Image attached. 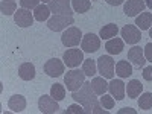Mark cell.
Here are the masks:
<instances>
[{
  "label": "cell",
  "instance_id": "1",
  "mask_svg": "<svg viewBox=\"0 0 152 114\" xmlns=\"http://www.w3.org/2000/svg\"><path fill=\"white\" fill-rule=\"evenodd\" d=\"M72 0H52L49 2V8L52 11V17L47 20V26L53 32H61L73 24V8Z\"/></svg>",
  "mask_w": 152,
  "mask_h": 114
},
{
  "label": "cell",
  "instance_id": "2",
  "mask_svg": "<svg viewBox=\"0 0 152 114\" xmlns=\"http://www.w3.org/2000/svg\"><path fill=\"white\" fill-rule=\"evenodd\" d=\"M97 94L94 93L91 82H84V85L79 88L78 91H73L72 97L78 104L84 107V111L87 114H108V111L100 105V102L96 97Z\"/></svg>",
  "mask_w": 152,
  "mask_h": 114
},
{
  "label": "cell",
  "instance_id": "3",
  "mask_svg": "<svg viewBox=\"0 0 152 114\" xmlns=\"http://www.w3.org/2000/svg\"><path fill=\"white\" fill-rule=\"evenodd\" d=\"M84 82H85V73L82 70L72 69L64 76V84L67 85V90H70L72 93L78 91L79 88L84 85Z\"/></svg>",
  "mask_w": 152,
  "mask_h": 114
},
{
  "label": "cell",
  "instance_id": "4",
  "mask_svg": "<svg viewBox=\"0 0 152 114\" xmlns=\"http://www.w3.org/2000/svg\"><path fill=\"white\" fill-rule=\"evenodd\" d=\"M82 32L79 28H67L61 35V43L66 47H76L82 41Z\"/></svg>",
  "mask_w": 152,
  "mask_h": 114
},
{
  "label": "cell",
  "instance_id": "5",
  "mask_svg": "<svg viewBox=\"0 0 152 114\" xmlns=\"http://www.w3.org/2000/svg\"><path fill=\"white\" fill-rule=\"evenodd\" d=\"M114 69H116V64H114V59L110 55H102L97 59V70L100 76H104L105 79H113Z\"/></svg>",
  "mask_w": 152,
  "mask_h": 114
},
{
  "label": "cell",
  "instance_id": "6",
  "mask_svg": "<svg viewBox=\"0 0 152 114\" xmlns=\"http://www.w3.org/2000/svg\"><path fill=\"white\" fill-rule=\"evenodd\" d=\"M64 64L70 69H76L81 62H84V53L81 49H67L62 55Z\"/></svg>",
  "mask_w": 152,
  "mask_h": 114
},
{
  "label": "cell",
  "instance_id": "7",
  "mask_svg": "<svg viewBox=\"0 0 152 114\" xmlns=\"http://www.w3.org/2000/svg\"><path fill=\"white\" fill-rule=\"evenodd\" d=\"M38 110L43 114H53L59 110L58 100L55 97H52L50 94H43L38 99Z\"/></svg>",
  "mask_w": 152,
  "mask_h": 114
},
{
  "label": "cell",
  "instance_id": "8",
  "mask_svg": "<svg viewBox=\"0 0 152 114\" xmlns=\"http://www.w3.org/2000/svg\"><path fill=\"white\" fill-rule=\"evenodd\" d=\"M122 37L123 41L128 44H137L142 40V31L138 29L134 24H126V26L122 28Z\"/></svg>",
  "mask_w": 152,
  "mask_h": 114
},
{
  "label": "cell",
  "instance_id": "9",
  "mask_svg": "<svg viewBox=\"0 0 152 114\" xmlns=\"http://www.w3.org/2000/svg\"><path fill=\"white\" fill-rule=\"evenodd\" d=\"M34 20H35V17L31 12V9L20 8V9L15 11V14H14V21L20 28H29L31 24L34 23Z\"/></svg>",
  "mask_w": 152,
  "mask_h": 114
},
{
  "label": "cell",
  "instance_id": "10",
  "mask_svg": "<svg viewBox=\"0 0 152 114\" xmlns=\"http://www.w3.org/2000/svg\"><path fill=\"white\" fill-rule=\"evenodd\" d=\"M81 47L84 52L87 53H93V52H97L99 47H100V38L94 34H87L82 37V41H81Z\"/></svg>",
  "mask_w": 152,
  "mask_h": 114
},
{
  "label": "cell",
  "instance_id": "11",
  "mask_svg": "<svg viewBox=\"0 0 152 114\" xmlns=\"http://www.w3.org/2000/svg\"><path fill=\"white\" fill-rule=\"evenodd\" d=\"M44 72L50 76V78H58L64 73V62L58 58H52L49 59L44 64Z\"/></svg>",
  "mask_w": 152,
  "mask_h": 114
},
{
  "label": "cell",
  "instance_id": "12",
  "mask_svg": "<svg viewBox=\"0 0 152 114\" xmlns=\"http://www.w3.org/2000/svg\"><path fill=\"white\" fill-rule=\"evenodd\" d=\"M145 8H146L145 0H128L123 5V12L128 17H135L138 14H142L145 11Z\"/></svg>",
  "mask_w": 152,
  "mask_h": 114
},
{
  "label": "cell",
  "instance_id": "13",
  "mask_svg": "<svg viewBox=\"0 0 152 114\" xmlns=\"http://www.w3.org/2000/svg\"><path fill=\"white\" fill-rule=\"evenodd\" d=\"M128 59L134 62V66L137 67H145L146 64V58H145V52H143V49H140L138 46H134L129 49V52H128Z\"/></svg>",
  "mask_w": 152,
  "mask_h": 114
},
{
  "label": "cell",
  "instance_id": "14",
  "mask_svg": "<svg viewBox=\"0 0 152 114\" xmlns=\"http://www.w3.org/2000/svg\"><path fill=\"white\" fill-rule=\"evenodd\" d=\"M108 90H110L111 96L116 97L117 100L125 99V90H126V87H125V84H123L122 79H113L108 84Z\"/></svg>",
  "mask_w": 152,
  "mask_h": 114
},
{
  "label": "cell",
  "instance_id": "15",
  "mask_svg": "<svg viewBox=\"0 0 152 114\" xmlns=\"http://www.w3.org/2000/svg\"><path fill=\"white\" fill-rule=\"evenodd\" d=\"M8 107L14 113H21V111H24V108H26V99H24L21 94H14L12 97H9Z\"/></svg>",
  "mask_w": 152,
  "mask_h": 114
},
{
  "label": "cell",
  "instance_id": "16",
  "mask_svg": "<svg viewBox=\"0 0 152 114\" xmlns=\"http://www.w3.org/2000/svg\"><path fill=\"white\" fill-rule=\"evenodd\" d=\"M105 49H107V52L110 55H119V53H122V50H123V40L114 37V38H111V40L107 41Z\"/></svg>",
  "mask_w": 152,
  "mask_h": 114
},
{
  "label": "cell",
  "instance_id": "17",
  "mask_svg": "<svg viewBox=\"0 0 152 114\" xmlns=\"http://www.w3.org/2000/svg\"><path fill=\"white\" fill-rule=\"evenodd\" d=\"M18 76L23 81H32L35 78V67L31 62H23L18 67Z\"/></svg>",
  "mask_w": 152,
  "mask_h": 114
},
{
  "label": "cell",
  "instance_id": "18",
  "mask_svg": "<svg viewBox=\"0 0 152 114\" xmlns=\"http://www.w3.org/2000/svg\"><path fill=\"white\" fill-rule=\"evenodd\" d=\"M91 87H93V90L97 96H102L108 90V82L105 81L104 76H100V78L99 76H94V78L91 79Z\"/></svg>",
  "mask_w": 152,
  "mask_h": 114
},
{
  "label": "cell",
  "instance_id": "19",
  "mask_svg": "<svg viewBox=\"0 0 152 114\" xmlns=\"http://www.w3.org/2000/svg\"><path fill=\"white\" fill-rule=\"evenodd\" d=\"M135 26L140 31H149V28L152 26V14L151 12H142L135 18Z\"/></svg>",
  "mask_w": 152,
  "mask_h": 114
},
{
  "label": "cell",
  "instance_id": "20",
  "mask_svg": "<svg viewBox=\"0 0 152 114\" xmlns=\"http://www.w3.org/2000/svg\"><path fill=\"white\" fill-rule=\"evenodd\" d=\"M143 91V85L140 81H137V79H132L128 82V85H126V93H128V97L131 99H135L142 94Z\"/></svg>",
  "mask_w": 152,
  "mask_h": 114
},
{
  "label": "cell",
  "instance_id": "21",
  "mask_svg": "<svg viewBox=\"0 0 152 114\" xmlns=\"http://www.w3.org/2000/svg\"><path fill=\"white\" fill-rule=\"evenodd\" d=\"M50 14H52V11H50L49 5H44V3L38 5L34 9V17H35L37 21H46V20H49L50 18Z\"/></svg>",
  "mask_w": 152,
  "mask_h": 114
},
{
  "label": "cell",
  "instance_id": "22",
  "mask_svg": "<svg viewBox=\"0 0 152 114\" xmlns=\"http://www.w3.org/2000/svg\"><path fill=\"white\" fill-rule=\"evenodd\" d=\"M116 75L119 78H128L132 75V66L126 59H122L116 64Z\"/></svg>",
  "mask_w": 152,
  "mask_h": 114
},
{
  "label": "cell",
  "instance_id": "23",
  "mask_svg": "<svg viewBox=\"0 0 152 114\" xmlns=\"http://www.w3.org/2000/svg\"><path fill=\"white\" fill-rule=\"evenodd\" d=\"M119 32V28H117V24H114V23H110V24H105V26L100 29L99 32V37L102 38V40H111V38H114L117 35Z\"/></svg>",
  "mask_w": 152,
  "mask_h": 114
},
{
  "label": "cell",
  "instance_id": "24",
  "mask_svg": "<svg viewBox=\"0 0 152 114\" xmlns=\"http://www.w3.org/2000/svg\"><path fill=\"white\" fill-rule=\"evenodd\" d=\"M17 11V3L15 0H2V3H0V12H2L3 15H14Z\"/></svg>",
  "mask_w": 152,
  "mask_h": 114
},
{
  "label": "cell",
  "instance_id": "25",
  "mask_svg": "<svg viewBox=\"0 0 152 114\" xmlns=\"http://www.w3.org/2000/svg\"><path fill=\"white\" fill-rule=\"evenodd\" d=\"M72 8L75 12L84 14V12H87L91 8V2L90 0H72Z\"/></svg>",
  "mask_w": 152,
  "mask_h": 114
},
{
  "label": "cell",
  "instance_id": "26",
  "mask_svg": "<svg viewBox=\"0 0 152 114\" xmlns=\"http://www.w3.org/2000/svg\"><path fill=\"white\" fill-rule=\"evenodd\" d=\"M50 96L55 97L56 100H62L66 97V87L62 84H55L50 87Z\"/></svg>",
  "mask_w": 152,
  "mask_h": 114
},
{
  "label": "cell",
  "instance_id": "27",
  "mask_svg": "<svg viewBox=\"0 0 152 114\" xmlns=\"http://www.w3.org/2000/svg\"><path fill=\"white\" fill-rule=\"evenodd\" d=\"M82 72L85 73V76H94L96 75V62L93 59H84L82 62Z\"/></svg>",
  "mask_w": 152,
  "mask_h": 114
},
{
  "label": "cell",
  "instance_id": "28",
  "mask_svg": "<svg viewBox=\"0 0 152 114\" xmlns=\"http://www.w3.org/2000/svg\"><path fill=\"white\" fill-rule=\"evenodd\" d=\"M138 107L142 110H151L152 108V93H143L138 99Z\"/></svg>",
  "mask_w": 152,
  "mask_h": 114
},
{
  "label": "cell",
  "instance_id": "29",
  "mask_svg": "<svg viewBox=\"0 0 152 114\" xmlns=\"http://www.w3.org/2000/svg\"><path fill=\"white\" fill-rule=\"evenodd\" d=\"M100 105H102L105 110H113L114 108V97L113 96H110V94H102V97H100Z\"/></svg>",
  "mask_w": 152,
  "mask_h": 114
},
{
  "label": "cell",
  "instance_id": "30",
  "mask_svg": "<svg viewBox=\"0 0 152 114\" xmlns=\"http://www.w3.org/2000/svg\"><path fill=\"white\" fill-rule=\"evenodd\" d=\"M64 113H66V114H82V113H85V111H84V107H82L81 104H73V105H70Z\"/></svg>",
  "mask_w": 152,
  "mask_h": 114
},
{
  "label": "cell",
  "instance_id": "31",
  "mask_svg": "<svg viewBox=\"0 0 152 114\" xmlns=\"http://www.w3.org/2000/svg\"><path fill=\"white\" fill-rule=\"evenodd\" d=\"M20 5L24 9H35L40 5V0H20Z\"/></svg>",
  "mask_w": 152,
  "mask_h": 114
},
{
  "label": "cell",
  "instance_id": "32",
  "mask_svg": "<svg viewBox=\"0 0 152 114\" xmlns=\"http://www.w3.org/2000/svg\"><path fill=\"white\" fill-rule=\"evenodd\" d=\"M143 52H145V58L146 61H151L152 62V43H148L143 49Z\"/></svg>",
  "mask_w": 152,
  "mask_h": 114
},
{
  "label": "cell",
  "instance_id": "33",
  "mask_svg": "<svg viewBox=\"0 0 152 114\" xmlns=\"http://www.w3.org/2000/svg\"><path fill=\"white\" fill-rule=\"evenodd\" d=\"M143 79L152 82V66H148L143 69Z\"/></svg>",
  "mask_w": 152,
  "mask_h": 114
},
{
  "label": "cell",
  "instance_id": "34",
  "mask_svg": "<svg viewBox=\"0 0 152 114\" xmlns=\"http://www.w3.org/2000/svg\"><path fill=\"white\" fill-rule=\"evenodd\" d=\"M123 2H125V0H107V3L111 5V6H119V5H122Z\"/></svg>",
  "mask_w": 152,
  "mask_h": 114
},
{
  "label": "cell",
  "instance_id": "35",
  "mask_svg": "<svg viewBox=\"0 0 152 114\" xmlns=\"http://www.w3.org/2000/svg\"><path fill=\"white\" fill-rule=\"evenodd\" d=\"M125 113H131V114H135L137 111H135V110H132V108H122V110L119 111V114H125Z\"/></svg>",
  "mask_w": 152,
  "mask_h": 114
},
{
  "label": "cell",
  "instance_id": "36",
  "mask_svg": "<svg viewBox=\"0 0 152 114\" xmlns=\"http://www.w3.org/2000/svg\"><path fill=\"white\" fill-rule=\"evenodd\" d=\"M145 3H146V6L152 11V0H145Z\"/></svg>",
  "mask_w": 152,
  "mask_h": 114
},
{
  "label": "cell",
  "instance_id": "37",
  "mask_svg": "<svg viewBox=\"0 0 152 114\" xmlns=\"http://www.w3.org/2000/svg\"><path fill=\"white\" fill-rule=\"evenodd\" d=\"M149 37H151V38H152V26H151V28H149Z\"/></svg>",
  "mask_w": 152,
  "mask_h": 114
},
{
  "label": "cell",
  "instance_id": "38",
  "mask_svg": "<svg viewBox=\"0 0 152 114\" xmlns=\"http://www.w3.org/2000/svg\"><path fill=\"white\" fill-rule=\"evenodd\" d=\"M40 2H43V3H49V2H52V0H40Z\"/></svg>",
  "mask_w": 152,
  "mask_h": 114
}]
</instances>
